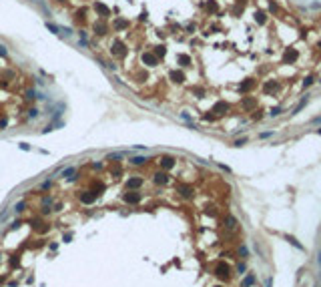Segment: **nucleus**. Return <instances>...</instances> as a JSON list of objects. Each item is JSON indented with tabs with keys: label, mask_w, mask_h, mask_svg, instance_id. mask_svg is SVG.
<instances>
[{
	"label": "nucleus",
	"mask_w": 321,
	"mask_h": 287,
	"mask_svg": "<svg viewBox=\"0 0 321 287\" xmlns=\"http://www.w3.org/2000/svg\"><path fill=\"white\" fill-rule=\"evenodd\" d=\"M215 275L217 277H221V279H229V275H231V267L227 265V263H219L217 267H215Z\"/></svg>",
	"instance_id": "1"
},
{
	"label": "nucleus",
	"mask_w": 321,
	"mask_h": 287,
	"mask_svg": "<svg viewBox=\"0 0 321 287\" xmlns=\"http://www.w3.org/2000/svg\"><path fill=\"white\" fill-rule=\"evenodd\" d=\"M295 58H297V50H293V48H291V50H287V52L283 54V62H287V64H291Z\"/></svg>",
	"instance_id": "2"
},
{
	"label": "nucleus",
	"mask_w": 321,
	"mask_h": 287,
	"mask_svg": "<svg viewBox=\"0 0 321 287\" xmlns=\"http://www.w3.org/2000/svg\"><path fill=\"white\" fill-rule=\"evenodd\" d=\"M153 181H155L157 185H167V183H169V177H167V173H157V175L153 177Z\"/></svg>",
	"instance_id": "3"
},
{
	"label": "nucleus",
	"mask_w": 321,
	"mask_h": 287,
	"mask_svg": "<svg viewBox=\"0 0 321 287\" xmlns=\"http://www.w3.org/2000/svg\"><path fill=\"white\" fill-rule=\"evenodd\" d=\"M124 201H126V203H139V201H141V195H139V193H126V195H124Z\"/></svg>",
	"instance_id": "4"
},
{
	"label": "nucleus",
	"mask_w": 321,
	"mask_h": 287,
	"mask_svg": "<svg viewBox=\"0 0 321 287\" xmlns=\"http://www.w3.org/2000/svg\"><path fill=\"white\" fill-rule=\"evenodd\" d=\"M265 90H267V92H275V90H279V82H277V81L265 82Z\"/></svg>",
	"instance_id": "5"
},
{
	"label": "nucleus",
	"mask_w": 321,
	"mask_h": 287,
	"mask_svg": "<svg viewBox=\"0 0 321 287\" xmlns=\"http://www.w3.org/2000/svg\"><path fill=\"white\" fill-rule=\"evenodd\" d=\"M249 88H253V81H251V79H247L243 84H239V86H237V90H239V92H247Z\"/></svg>",
	"instance_id": "6"
},
{
	"label": "nucleus",
	"mask_w": 321,
	"mask_h": 287,
	"mask_svg": "<svg viewBox=\"0 0 321 287\" xmlns=\"http://www.w3.org/2000/svg\"><path fill=\"white\" fill-rule=\"evenodd\" d=\"M225 111H229V105H227V102H219V105H215V113H217V115H223Z\"/></svg>",
	"instance_id": "7"
},
{
	"label": "nucleus",
	"mask_w": 321,
	"mask_h": 287,
	"mask_svg": "<svg viewBox=\"0 0 321 287\" xmlns=\"http://www.w3.org/2000/svg\"><path fill=\"white\" fill-rule=\"evenodd\" d=\"M179 193H181L183 197H187V199H189V197H193V189H191V187H185V185H183V187H179Z\"/></svg>",
	"instance_id": "8"
},
{
	"label": "nucleus",
	"mask_w": 321,
	"mask_h": 287,
	"mask_svg": "<svg viewBox=\"0 0 321 287\" xmlns=\"http://www.w3.org/2000/svg\"><path fill=\"white\" fill-rule=\"evenodd\" d=\"M160 165H163L165 169H171V167L175 165V159H173V157H163V159H160Z\"/></svg>",
	"instance_id": "9"
},
{
	"label": "nucleus",
	"mask_w": 321,
	"mask_h": 287,
	"mask_svg": "<svg viewBox=\"0 0 321 287\" xmlns=\"http://www.w3.org/2000/svg\"><path fill=\"white\" fill-rule=\"evenodd\" d=\"M283 239H287V241H289V243H291L293 247H299V249L303 251V245H301V243H299V241H297L295 237H291V235H283Z\"/></svg>",
	"instance_id": "10"
},
{
	"label": "nucleus",
	"mask_w": 321,
	"mask_h": 287,
	"mask_svg": "<svg viewBox=\"0 0 321 287\" xmlns=\"http://www.w3.org/2000/svg\"><path fill=\"white\" fill-rule=\"evenodd\" d=\"M253 283H255V275L251 273V275H247V277L243 279V283H241V287H251V285H253Z\"/></svg>",
	"instance_id": "11"
},
{
	"label": "nucleus",
	"mask_w": 321,
	"mask_h": 287,
	"mask_svg": "<svg viewBox=\"0 0 321 287\" xmlns=\"http://www.w3.org/2000/svg\"><path fill=\"white\" fill-rule=\"evenodd\" d=\"M141 185H143V181H141V179H130V181L126 183V187H128V189H139Z\"/></svg>",
	"instance_id": "12"
},
{
	"label": "nucleus",
	"mask_w": 321,
	"mask_h": 287,
	"mask_svg": "<svg viewBox=\"0 0 321 287\" xmlns=\"http://www.w3.org/2000/svg\"><path fill=\"white\" fill-rule=\"evenodd\" d=\"M225 225H227L229 229H237V225H239V223H237V219H235V217H227V219H225Z\"/></svg>",
	"instance_id": "13"
},
{
	"label": "nucleus",
	"mask_w": 321,
	"mask_h": 287,
	"mask_svg": "<svg viewBox=\"0 0 321 287\" xmlns=\"http://www.w3.org/2000/svg\"><path fill=\"white\" fill-rule=\"evenodd\" d=\"M143 60H145L149 66H155V64H157V58H155L153 54H145V56H143Z\"/></svg>",
	"instance_id": "14"
},
{
	"label": "nucleus",
	"mask_w": 321,
	"mask_h": 287,
	"mask_svg": "<svg viewBox=\"0 0 321 287\" xmlns=\"http://www.w3.org/2000/svg\"><path fill=\"white\" fill-rule=\"evenodd\" d=\"M305 105H307V96H303V100H301V102H299V105H297V107L293 109V113H291V115H297V113H299V111H301V109H303Z\"/></svg>",
	"instance_id": "15"
},
{
	"label": "nucleus",
	"mask_w": 321,
	"mask_h": 287,
	"mask_svg": "<svg viewBox=\"0 0 321 287\" xmlns=\"http://www.w3.org/2000/svg\"><path fill=\"white\" fill-rule=\"evenodd\" d=\"M179 62H181V66H187V64L191 62V58H189V56H185V54H181V56H179Z\"/></svg>",
	"instance_id": "16"
},
{
	"label": "nucleus",
	"mask_w": 321,
	"mask_h": 287,
	"mask_svg": "<svg viewBox=\"0 0 321 287\" xmlns=\"http://www.w3.org/2000/svg\"><path fill=\"white\" fill-rule=\"evenodd\" d=\"M72 173H74V167H68V169H64V171H62V177H64V179H70V175H72Z\"/></svg>",
	"instance_id": "17"
},
{
	"label": "nucleus",
	"mask_w": 321,
	"mask_h": 287,
	"mask_svg": "<svg viewBox=\"0 0 321 287\" xmlns=\"http://www.w3.org/2000/svg\"><path fill=\"white\" fill-rule=\"evenodd\" d=\"M80 199H82V203H92V201H94V195H88V193H86V195H80Z\"/></svg>",
	"instance_id": "18"
},
{
	"label": "nucleus",
	"mask_w": 321,
	"mask_h": 287,
	"mask_svg": "<svg viewBox=\"0 0 321 287\" xmlns=\"http://www.w3.org/2000/svg\"><path fill=\"white\" fill-rule=\"evenodd\" d=\"M281 113H283V109H281V107H275V109H271V113H269V117H279Z\"/></svg>",
	"instance_id": "19"
},
{
	"label": "nucleus",
	"mask_w": 321,
	"mask_h": 287,
	"mask_svg": "<svg viewBox=\"0 0 321 287\" xmlns=\"http://www.w3.org/2000/svg\"><path fill=\"white\" fill-rule=\"evenodd\" d=\"M313 81H315V77H307V79L303 81V86H301V88H307V86H311V84H313Z\"/></svg>",
	"instance_id": "20"
},
{
	"label": "nucleus",
	"mask_w": 321,
	"mask_h": 287,
	"mask_svg": "<svg viewBox=\"0 0 321 287\" xmlns=\"http://www.w3.org/2000/svg\"><path fill=\"white\" fill-rule=\"evenodd\" d=\"M145 161H147L145 157H132V159H130V163H132V165H143Z\"/></svg>",
	"instance_id": "21"
},
{
	"label": "nucleus",
	"mask_w": 321,
	"mask_h": 287,
	"mask_svg": "<svg viewBox=\"0 0 321 287\" xmlns=\"http://www.w3.org/2000/svg\"><path fill=\"white\" fill-rule=\"evenodd\" d=\"M205 8H207V10H209V12H213V10H217V4H215V0H209V2H207V6H205Z\"/></svg>",
	"instance_id": "22"
},
{
	"label": "nucleus",
	"mask_w": 321,
	"mask_h": 287,
	"mask_svg": "<svg viewBox=\"0 0 321 287\" xmlns=\"http://www.w3.org/2000/svg\"><path fill=\"white\" fill-rule=\"evenodd\" d=\"M243 107H247V109H249V107H255V100H253V98H245V100H243Z\"/></svg>",
	"instance_id": "23"
},
{
	"label": "nucleus",
	"mask_w": 321,
	"mask_h": 287,
	"mask_svg": "<svg viewBox=\"0 0 321 287\" xmlns=\"http://www.w3.org/2000/svg\"><path fill=\"white\" fill-rule=\"evenodd\" d=\"M46 26H48V28H50V30H52L54 34H60V32H58V30H60L58 26H54V24H50V22H46Z\"/></svg>",
	"instance_id": "24"
},
{
	"label": "nucleus",
	"mask_w": 321,
	"mask_h": 287,
	"mask_svg": "<svg viewBox=\"0 0 321 287\" xmlns=\"http://www.w3.org/2000/svg\"><path fill=\"white\" fill-rule=\"evenodd\" d=\"M245 143H247V139H237V141L233 143V147H243Z\"/></svg>",
	"instance_id": "25"
},
{
	"label": "nucleus",
	"mask_w": 321,
	"mask_h": 287,
	"mask_svg": "<svg viewBox=\"0 0 321 287\" xmlns=\"http://www.w3.org/2000/svg\"><path fill=\"white\" fill-rule=\"evenodd\" d=\"M255 20H257V24H263V22H265V14H257Z\"/></svg>",
	"instance_id": "26"
},
{
	"label": "nucleus",
	"mask_w": 321,
	"mask_h": 287,
	"mask_svg": "<svg viewBox=\"0 0 321 287\" xmlns=\"http://www.w3.org/2000/svg\"><path fill=\"white\" fill-rule=\"evenodd\" d=\"M273 135H275L273 131H269V133H261V135H259V139H269V137H273Z\"/></svg>",
	"instance_id": "27"
},
{
	"label": "nucleus",
	"mask_w": 321,
	"mask_h": 287,
	"mask_svg": "<svg viewBox=\"0 0 321 287\" xmlns=\"http://www.w3.org/2000/svg\"><path fill=\"white\" fill-rule=\"evenodd\" d=\"M277 10H279V8H277V4H273V2H269V12H273V14H275Z\"/></svg>",
	"instance_id": "28"
},
{
	"label": "nucleus",
	"mask_w": 321,
	"mask_h": 287,
	"mask_svg": "<svg viewBox=\"0 0 321 287\" xmlns=\"http://www.w3.org/2000/svg\"><path fill=\"white\" fill-rule=\"evenodd\" d=\"M22 209H24V203H22V201H20V203H16V205H14V211H22Z\"/></svg>",
	"instance_id": "29"
},
{
	"label": "nucleus",
	"mask_w": 321,
	"mask_h": 287,
	"mask_svg": "<svg viewBox=\"0 0 321 287\" xmlns=\"http://www.w3.org/2000/svg\"><path fill=\"white\" fill-rule=\"evenodd\" d=\"M237 271H239V273L245 271V263H239V265H237Z\"/></svg>",
	"instance_id": "30"
},
{
	"label": "nucleus",
	"mask_w": 321,
	"mask_h": 287,
	"mask_svg": "<svg viewBox=\"0 0 321 287\" xmlns=\"http://www.w3.org/2000/svg\"><path fill=\"white\" fill-rule=\"evenodd\" d=\"M10 267H18V259H10Z\"/></svg>",
	"instance_id": "31"
},
{
	"label": "nucleus",
	"mask_w": 321,
	"mask_h": 287,
	"mask_svg": "<svg viewBox=\"0 0 321 287\" xmlns=\"http://www.w3.org/2000/svg\"><path fill=\"white\" fill-rule=\"evenodd\" d=\"M239 253L243 255V257H247V249H245V247H241V249H239Z\"/></svg>",
	"instance_id": "32"
},
{
	"label": "nucleus",
	"mask_w": 321,
	"mask_h": 287,
	"mask_svg": "<svg viewBox=\"0 0 321 287\" xmlns=\"http://www.w3.org/2000/svg\"><path fill=\"white\" fill-rule=\"evenodd\" d=\"M311 123H313V124H319V123H321V117H315V119H313Z\"/></svg>",
	"instance_id": "33"
},
{
	"label": "nucleus",
	"mask_w": 321,
	"mask_h": 287,
	"mask_svg": "<svg viewBox=\"0 0 321 287\" xmlns=\"http://www.w3.org/2000/svg\"><path fill=\"white\" fill-rule=\"evenodd\" d=\"M317 261H319V263H321V253H319V257H317Z\"/></svg>",
	"instance_id": "34"
},
{
	"label": "nucleus",
	"mask_w": 321,
	"mask_h": 287,
	"mask_svg": "<svg viewBox=\"0 0 321 287\" xmlns=\"http://www.w3.org/2000/svg\"><path fill=\"white\" fill-rule=\"evenodd\" d=\"M317 135H321V128H317Z\"/></svg>",
	"instance_id": "35"
},
{
	"label": "nucleus",
	"mask_w": 321,
	"mask_h": 287,
	"mask_svg": "<svg viewBox=\"0 0 321 287\" xmlns=\"http://www.w3.org/2000/svg\"><path fill=\"white\" fill-rule=\"evenodd\" d=\"M219 287H221V285H219Z\"/></svg>",
	"instance_id": "36"
}]
</instances>
